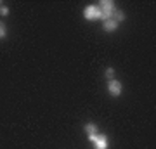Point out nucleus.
Returning <instances> with one entry per match:
<instances>
[{"label": "nucleus", "instance_id": "9d476101", "mask_svg": "<svg viewBox=\"0 0 156 149\" xmlns=\"http://www.w3.org/2000/svg\"><path fill=\"white\" fill-rule=\"evenodd\" d=\"M106 75H108V76H109V78H111L113 75H115V71H113V69H108V71H106Z\"/></svg>", "mask_w": 156, "mask_h": 149}, {"label": "nucleus", "instance_id": "7ed1b4c3", "mask_svg": "<svg viewBox=\"0 0 156 149\" xmlns=\"http://www.w3.org/2000/svg\"><path fill=\"white\" fill-rule=\"evenodd\" d=\"M108 90H109L113 95H120L122 94V85H120V82H116V80H111V82L108 83Z\"/></svg>", "mask_w": 156, "mask_h": 149}, {"label": "nucleus", "instance_id": "20e7f679", "mask_svg": "<svg viewBox=\"0 0 156 149\" xmlns=\"http://www.w3.org/2000/svg\"><path fill=\"white\" fill-rule=\"evenodd\" d=\"M92 142H94V147L95 149H108V140H106L104 135H97Z\"/></svg>", "mask_w": 156, "mask_h": 149}, {"label": "nucleus", "instance_id": "f257e3e1", "mask_svg": "<svg viewBox=\"0 0 156 149\" xmlns=\"http://www.w3.org/2000/svg\"><path fill=\"white\" fill-rule=\"evenodd\" d=\"M99 9H101V17L106 21V19H109V17L113 16V12H115V4L106 0V2H101Z\"/></svg>", "mask_w": 156, "mask_h": 149}, {"label": "nucleus", "instance_id": "6e6552de", "mask_svg": "<svg viewBox=\"0 0 156 149\" xmlns=\"http://www.w3.org/2000/svg\"><path fill=\"white\" fill-rule=\"evenodd\" d=\"M113 14H115V17H116V23H118V21H122V19H123V14H122V12L115 11V12H113Z\"/></svg>", "mask_w": 156, "mask_h": 149}, {"label": "nucleus", "instance_id": "39448f33", "mask_svg": "<svg viewBox=\"0 0 156 149\" xmlns=\"http://www.w3.org/2000/svg\"><path fill=\"white\" fill-rule=\"evenodd\" d=\"M116 28H118V23L115 21V19H106V21H104V30H106V31H115Z\"/></svg>", "mask_w": 156, "mask_h": 149}, {"label": "nucleus", "instance_id": "1a4fd4ad", "mask_svg": "<svg viewBox=\"0 0 156 149\" xmlns=\"http://www.w3.org/2000/svg\"><path fill=\"white\" fill-rule=\"evenodd\" d=\"M0 14H2V16H7V14H9V9H7V7H0Z\"/></svg>", "mask_w": 156, "mask_h": 149}, {"label": "nucleus", "instance_id": "0eeeda50", "mask_svg": "<svg viewBox=\"0 0 156 149\" xmlns=\"http://www.w3.org/2000/svg\"><path fill=\"white\" fill-rule=\"evenodd\" d=\"M4 37H5V24L0 23V38H4Z\"/></svg>", "mask_w": 156, "mask_h": 149}, {"label": "nucleus", "instance_id": "423d86ee", "mask_svg": "<svg viewBox=\"0 0 156 149\" xmlns=\"http://www.w3.org/2000/svg\"><path fill=\"white\" fill-rule=\"evenodd\" d=\"M85 130H87V133H89V139H90V140H94V139L97 137V128H95V125L89 123V125L85 127Z\"/></svg>", "mask_w": 156, "mask_h": 149}, {"label": "nucleus", "instance_id": "f03ea898", "mask_svg": "<svg viewBox=\"0 0 156 149\" xmlns=\"http://www.w3.org/2000/svg\"><path fill=\"white\" fill-rule=\"evenodd\" d=\"M85 19H89V21H94V19H99L101 17V9L97 5H89L85 9Z\"/></svg>", "mask_w": 156, "mask_h": 149}]
</instances>
